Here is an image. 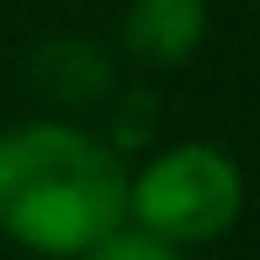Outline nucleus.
I'll return each instance as SVG.
<instances>
[{
  "label": "nucleus",
  "instance_id": "obj_5",
  "mask_svg": "<svg viewBox=\"0 0 260 260\" xmlns=\"http://www.w3.org/2000/svg\"><path fill=\"white\" fill-rule=\"evenodd\" d=\"M75 260H186V250L154 239V234H144V229H133V223H122L117 234H106L101 244H90V250L75 255Z\"/></svg>",
  "mask_w": 260,
  "mask_h": 260
},
{
  "label": "nucleus",
  "instance_id": "obj_4",
  "mask_svg": "<svg viewBox=\"0 0 260 260\" xmlns=\"http://www.w3.org/2000/svg\"><path fill=\"white\" fill-rule=\"evenodd\" d=\"M38 80L64 101H90L112 85V69H106V53L90 43H53L38 58Z\"/></svg>",
  "mask_w": 260,
  "mask_h": 260
},
{
  "label": "nucleus",
  "instance_id": "obj_2",
  "mask_svg": "<svg viewBox=\"0 0 260 260\" xmlns=\"http://www.w3.org/2000/svg\"><path fill=\"white\" fill-rule=\"evenodd\" d=\"M239 207H244L239 165L202 138L159 149L138 175H127V223L181 250L223 239L239 223Z\"/></svg>",
  "mask_w": 260,
  "mask_h": 260
},
{
  "label": "nucleus",
  "instance_id": "obj_3",
  "mask_svg": "<svg viewBox=\"0 0 260 260\" xmlns=\"http://www.w3.org/2000/svg\"><path fill=\"white\" fill-rule=\"evenodd\" d=\"M207 38V0H133L122 11V48L149 69L186 64Z\"/></svg>",
  "mask_w": 260,
  "mask_h": 260
},
{
  "label": "nucleus",
  "instance_id": "obj_1",
  "mask_svg": "<svg viewBox=\"0 0 260 260\" xmlns=\"http://www.w3.org/2000/svg\"><path fill=\"white\" fill-rule=\"evenodd\" d=\"M127 223V170L75 122L0 133V234L48 260H75Z\"/></svg>",
  "mask_w": 260,
  "mask_h": 260
}]
</instances>
